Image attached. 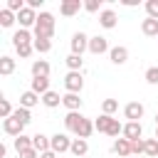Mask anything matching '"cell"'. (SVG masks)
<instances>
[{"label": "cell", "mask_w": 158, "mask_h": 158, "mask_svg": "<svg viewBox=\"0 0 158 158\" xmlns=\"http://www.w3.org/2000/svg\"><path fill=\"white\" fill-rule=\"evenodd\" d=\"M94 128H96L99 133H106V136H118V133H123V126L118 123V118L106 116V114H101V116L94 121Z\"/></svg>", "instance_id": "6da1fadb"}, {"label": "cell", "mask_w": 158, "mask_h": 158, "mask_svg": "<svg viewBox=\"0 0 158 158\" xmlns=\"http://www.w3.org/2000/svg\"><path fill=\"white\" fill-rule=\"evenodd\" d=\"M52 35H54V17L49 12H40L37 15V25H35V37L52 40Z\"/></svg>", "instance_id": "7a4b0ae2"}, {"label": "cell", "mask_w": 158, "mask_h": 158, "mask_svg": "<svg viewBox=\"0 0 158 158\" xmlns=\"http://www.w3.org/2000/svg\"><path fill=\"white\" fill-rule=\"evenodd\" d=\"M64 86H67L69 94H79L81 86H84V77H81V72H69V74L64 77Z\"/></svg>", "instance_id": "3957f363"}, {"label": "cell", "mask_w": 158, "mask_h": 158, "mask_svg": "<svg viewBox=\"0 0 158 158\" xmlns=\"http://www.w3.org/2000/svg\"><path fill=\"white\" fill-rule=\"evenodd\" d=\"M2 131H5L7 136H15V138H17V136H22L25 123H22V121H17L15 116H10V118H5V121H2Z\"/></svg>", "instance_id": "277c9868"}, {"label": "cell", "mask_w": 158, "mask_h": 158, "mask_svg": "<svg viewBox=\"0 0 158 158\" xmlns=\"http://www.w3.org/2000/svg\"><path fill=\"white\" fill-rule=\"evenodd\" d=\"M84 49H89V37L84 32H74L72 35V54H79L81 57Z\"/></svg>", "instance_id": "5b68a950"}, {"label": "cell", "mask_w": 158, "mask_h": 158, "mask_svg": "<svg viewBox=\"0 0 158 158\" xmlns=\"http://www.w3.org/2000/svg\"><path fill=\"white\" fill-rule=\"evenodd\" d=\"M17 22H20V27H22V30H27V27L37 25V15H35V10L27 5L22 12H17Z\"/></svg>", "instance_id": "8992f818"}, {"label": "cell", "mask_w": 158, "mask_h": 158, "mask_svg": "<svg viewBox=\"0 0 158 158\" xmlns=\"http://www.w3.org/2000/svg\"><path fill=\"white\" fill-rule=\"evenodd\" d=\"M52 151L54 153H67V151H72V141L64 133H57V136H52Z\"/></svg>", "instance_id": "52a82bcc"}, {"label": "cell", "mask_w": 158, "mask_h": 158, "mask_svg": "<svg viewBox=\"0 0 158 158\" xmlns=\"http://www.w3.org/2000/svg\"><path fill=\"white\" fill-rule=\"evenodd\" d=\"M141 133H143V128H141L138 121H128V123L123 126V138H128V141H138Z\"/></svg>", "instance_id": "ba28073f"}, {"label": "cell", "mask_w": 158, "mask_h": 158, "mask_svg": "<svg viewBox=\"0 0 158 158\" xmlns=\"http://www.w3.org/2000/svg\"><path fill=\"white\" fill-rule=\"evenodd\" d=\"M32 148H35L37 153L52 151V138H47V136H42V133H35V136H32Z\"/></svg>", "instance_id": "9c48e42d"}, {"label": "cell", "mask_w": 158, "mask_h": 158, "mask_svg": "<svg viewBox=\"0 0 158 158\" xmlns=\"http://www.w3.org/2000/svg\"><path fill=\"white\" fill-rule=\"evenodd\" d=\"M32 42H35V35H32L30 30H22V27H20V30L12 35V44H15V47H20V44H32Z\"/></svg>", "instance_id": "30bf717a"}, {"label": "cell", "mask_w": 158, "mask_h": 158, "mask_svg": "<svg viewBox=\"0 0 158 158\" xmlns=\"http://www.w3.org/2000/svg\"><path fill=\"white\" fill-rule=\"evenodd\" d=\"M123 114H126V118H128V121H138V118L143 116V104H138V101H131V104H126Z\"/></svg>", "instance_id": "8fae6325"}, {"label": "cell", "mask_w": 158, "mask_h": 158, "mask_svg": "<svg viewBox=\"0 0 158 158\" xmlns=\"http://www.w3.org/2000/svg\"><path fill=\"white\" fill-rule=\"evenodd\" d=\"M114 153H118V156H123V158H131V156H133L131 141H128V138H116V141H114Z\"/></svg>", "instance_id": "7c38bea8"}, {"label": "cell", "mask_w": 158, "mask_h": 158, "mask_svg": "<svg viewBox=\"0 0 158 158\" xmlns=\"http://www.w3.org/2000/svg\"><path fill=\"white\" fill-rule=\"evenodd\" d=\"M81 10V2L79 0H64L62 5H59V12L64 15V17H72V15H77Z\"/></svg>", "instance_id": "4fadbf2b"}, {"label": "cell", "mask_w": 158, "mask_h": 158, "mask_svg": "<svg viewBox=\"0 0 158 158\" xmlns=\"http://www.w3.org/2000/svg\"><path fill=\"white\" fill-rule=\"evenodd\" d=\"M116 20H118V17H116V12H114V10H101V12H99V25H101V27H106V30L116 27Z\"/></svg>", "instance_id": "5bb4252c"}, {"label": "cell", "mask_w": 158, "mask_h": 158, "mask_svg": "<svg viewBox=\"0 0 158 158\" xmlns=\"http://www.w3.org/2000/svg\"><path fill=\"white\" fill-rule=\"evenodd\" d=\"M32 91L40 94V96H44L49 91V79L47 77H32Z\"/></svg>", "instance_id": "9a60e30c"}, {"label": "cell", "mask_w": 158, "mask_h": 158, "mask_svg": "<svg viewBox=\"0 0 158 158\" xmlns=\"http://www.w3.org/2000/svg\"><path fill=\"white\" fill-rule=\"evenodd\" d=\"M141 32H143L146 37H158V20L146 17V20L141 22Z\"/></svg>", "instance_id": "2e32d148"}, {"label": "cell", "mask_w": 158, "mask_h": 158, "mask_svg": "<svg viewBox=\"0 0 158 158\" xmlns=\"http://www.w3.org/2000/svg\"><path fill=\"white\" fill-rule=\"evenodd\" d=\"M106 49H109V44H106L104 37H91V40H89V52H91V54H104Z\"/></svg>", "instance_id": "e0dca14e"}, {"label": "cell", "mask_w": 158, "mask_h": 158, "mask_svg": "<svg viewBox=\"0 0 158 158\" xmlns=\"http://www.w3.org/2000/svg\"><path fill=\"white\" fill-rule=\"evenodd\" d=\"M109 57H111L114 64H123L128 59V49L126 47H114V49H109Z\"/></svg>", "instance_id": "ac0fdd59"}, {"label": "cell", "mask_w": 158, "mask_h": 158, "mask_svg": "<svg viewBox=\"0 0 158 158\" xmlns=\"http://www.w3.org/2000/svg\"><path fill=\"white\" fill-rule=\"evenodd\" d=\"M37 101H40V94H35L32 89L20 96V106H22V109H32V106H37Z\"/></svg>", "instance_id": "d6986e66"}, {"label": "cell", "mask_w": 158, "mask_h": 158, "mask_svg": "<svg viewBox=\"0 0 158 158\" xmlns=\"http://www.w3.org/2000/svg\"><path fill=\"white\" fill-rule=\"evenodd\" d=\"M91 131H94V123H91V118H81V123L77 126V131H74V133H77L79 138H84V141H86V138L91 136Z\"/></svg>", "instance_id": "ffe728a7"}, {"label": "cell", "mask_w": 158, "mask_h": 158, "mask_svg": "<svg viewBox=\"0 0 158 158\" xmlns=\"http://www.w3.org/2000/svg\"><path fill=\"white\" fill-rule=\"evenodd\" d=\"M62 104H64L69 111H77V109L81 106V99H79V94H69V91H67V94L62 96Z\"/></svg>", "instance_id": "44dd1931"}, {"label": "cell", "mask_w": 158, "mask_h": 158, "mask_svg": "<svg viewBox=\"0 0 158 158\" xmlns=\"http://www.w3.org/2000/svg\"><path fill=\"white\" fill-rule=\"evenodd\" d=\"M81 118H84V116H81L79 111H69V114L64 116V126H67L69 131H77V126L81 123Z\"/></svg>", "instance_id": "7402d4cb"}, {"label": "cell", "mask_w": 158, "mask_h": 158, "mask_svg": "<svg viewBox=\"0 0 158 158\" xmlns=\"http://www.w3.org/2000/svg\"><path fill=\"white\" fill-rule=\"evenodd\" d=\"M72 153H74L77 158L86 156V153H89V143H86L84 138H74V141H72Z\"/></svg>", "instance_id": "603a6c76"}, {"label": "cell", "mask_w": 158, "mask_h": 158, "mask_svg": "<svg viewBox=\"0 0 158 158\" xmlns=\"http://www.w3.org/2000/svg\"><path fill=\"white\" fill-rule=\"evenodd\" d=\"M32 77H49V64L44 59L32 62Z\"/></svg>", "instance_id": "cb8c5ba5"}, {"label": "cell", "mask_w": 158, "mask_h": 158, "mask_svg": "<svg viewBox=\"0 0 158 158\" xmlns=\"http://www.w3.org/2000/svg\"><path fill=\"white\" fill-rule=\"evenodd\" d=\"M42 104H44V106H49V109H54V106H59V104H62V96H59L57 91H47V94L42 96Z\"/></svg>", "instance_id": "d4e9b609"}, {"label": "cell", "mask_w": 158, "mask_h": 158, "mask_svg": "<svg viewBox=\"0 0 158 158\" xmlns=\"http://www.w3.org/2000/svg\"><path fill=\"white\" fill-rule=\"evenodd\" d=\"M27 148H32V136H17L15 138V151L17 153H22V151H27Z\"/></svg>", "instance_id": "484cf974"}, {"label": "cell", "mask_w": 158, "mask_h": 158, "mask_svg": "<svg viewBox=\"0 0 158 158\" xmlns=\"http://www.w3.org/2000/svg\"><path fill=\"white\" fill-rule=\"evenodd\" d=\"M12 72H15V59H12V57H2V59H0V74L7 77V74H12Z\"/></svg>", "instance_id": "4316f807"}, {"label": "cell", "mask_w": 158, "mask_h": 158, "mask_svg": "<svg viewBox=\"0 0 158 158\" xmlns=\"http://www.w3.org/2000/svg\"><path fill=\"white\" fill-rule=\"evenodd\" d=\"M81 64H84V59H81L79 54H69V57H67V67H69V72H79Z\"/></svg>", "instance_id": "83f0119b"}, {"label": "cell", "mask_w": 158, "mask_h": 158, "mask_svg": "<svg viewBox=\"0 0 158 158\" xmlns=\"http://www.w3.org/2000/svg\"><path fill=\"white\" fill-rule=\"evenodd\" d=\"M15 20H17V17H15V12H10L7 7H5V10H0V25H2V27H10Z\"/></svg>", "instance_id": "f1b7e54d"}, {"label": "cell", "mask_w": 158, "mask_h": 158, "mask_svg": "<svg viewBox=\"0 0 158 158\" xmlns=\"http://www.w3.org/2000/svg\"><path fill=\"white\" fill-rule=\"evenodd\" d=\"M32 47H35L37 52H42V54H44V52H49V49H52V42H49V40H42V37H35Z\"/></svg>", "instance_id": "f546056e"}, {"label": "cell", "mask_w": 158, "mask_h": 158, "mask_svg": "<svg viewBox=\"0 0 158 158\" xmlns=\"http://www.w3.org/2000/svg\"><path fill=\"white\" fill-rule=\"evenodd\" d=\"M146 156H158V138H146V148H143Z\"/></svg>", "instance_id": "4dcf8cb0"}, {"label": "cell", "mask_w": 158, "mask_h": 158, "mask_svg": "<svg viewBox=\"0 0 158 158\" xmlns=\"http://www.w3.org/2000/svg\"><path fill=\"white\" fill-rule=\"evenodd\" d=\"M116 109H118V101H116V99H104V104H101V111H104L106 116H111Z\"/></svg>", "instance_id": "1f68e13d"}, {"label": "cell", "mask_w": 158, "mask_h": 158, "mask_svg": "<svg viewBox=\"0 0 158 158\" xmlns=\"http://www.w3.org/2000/svg\"><path fill=\"white\" fill-rule=\"evenodd\" d=\"M15 111H12V106H10V101L7 99H0V116L2 118H10Z\"/></svg>", "instance_id": "d6a6232c"}, {"label": "cell", "mask_w": 158, "mask_h": 158, "mask_svg": "<svg viewBox=\"0 0 158 158\" xmlns=\"http://www.w3.org/2000/svg\"><path fill=\"white\" fill-rule=\"evenodd\" d=\"M12 116H15L17 121H22L25 126L30 123V109H22V106H20V109H15V114H12Z\"/></svg>", "instance_id": "836d02e7"}, {"label": "cell", "mask_w": 158, "mask_h": 158, "mask_svg": "<svg viewBox=\"0 0 158 158\" xmlns=\"http://www.w3.org/2000/svg\"><path fill=\"white\" fill-rule=\"evenodd\" d=\"M143 77H146V81H148V84H158V67H148Z\"/></svg>", "instance_id": "e575fe53"}, {"label": "cell", "mask_w": 158, "mask_h": 158, "mask_svg": "<svg viewBox=\"0 0 158 158\" xmlns=\"http://www.w3.org/2000/svg\"><path fill=\"white\" fill-rule=\"evenodd\" d=\"M146 10H148V17L158 20V0H148L146 2Z\"/></svg>", "instance_id": "d590c367"}, {"label": "cell", "mask_w": 158, "mask_h": 158, "mask_svg": "<svg viewBox=\"0 0 158 158\" xmlns=\"http://www.w3.org/2000/svg\"><path fill=\"white\" fill-rule=\"evenodd\" d=\"M143 148H146V141H143V138H138V141H131V151H133V156L143 153Z\"/></svg>", "instance_id": "8d00e7d4"}, {"label": "cell", "mask_w": 158, "mask_h": 158, "mask_svg": "<svg viewBox=\"0 0 158 158\" xmlns=\"http://www.w3.org/2000/svg\"><path fill=\"white\" fill-rule=\"evenodd\" d=\"M15 49H17V54H20V57H30L35 47H32V44H20V47H15Z\"/></svg>", "instance_id": "74e56055"}, {"label": "cell", "mask_w": 158, "mask_h": 158, "mask_svg": "<svg viewBox=\"0 0 158 158\" xmlns=\"http://www.w3.org/2000/svg\"><path fill=\"white\" fill-rule=\"evenodd\" d=\"M84 7H86L89 12H96V10L101 7V2H99V0H89V2H84Z\"/></svg>", "instance_id": "f35d334b"}, {"label": "cell", "mask_w": 158, "mask_h": 158, "mask_svg": "<svg viewBox=\"0 0 158 158\" xmlns=\"http://www.w3.org/2000/svg\"><path fill=\"white\" fill-rule=\"evenodd\" d=\"M20 158H40V153H37L35 148H27V151H22V153H20Z\"/></svg>", "instance_id": "ab89813d"}, {"label": "cell", "mask_w": 158, "mask_h": 158, "mask_svg": "<svg viewBox=\"0 0 158 158\" xmlns=\"http://www.w3.org/2000/svg\"><path fill=\"white\" fill-rule=\"evenodd\" d=\"M40 158H57V153L54 151H44V153H40Z\"/></svg>", "instance_id": "60d3db41"}, {"label": "cell", "mask_w": 158, "mask_h": 158, "mask_svg": "<svg viewBox=\"0 0 158 158\" xmlns=\"http://www.w3.org/2000/svg\"><path fill=\"white\" fill-rule=\"evenodd\" d=\"M40 5H42V0H30V7H32V10H37Z\"/></svg>", "instance_id": "b9f144b4"}, {"label": "cell", "mask_w": 158, "mask_h": 158, "mask_svg": "<svg viewBox=\"0 0 158 158\" xmlns=\"http://www.w3.org/2000/svg\"><path fill=\"white\" fill-rule=\"evenodd\" d=\"M5 156H7V146H5V143H0V158H5Z\"/></svg>", "instance_id": "7bdbcfd3"}, {"label": "cell", "mask_w": 158, "mask_h": 158, "mask_svg": "<svg viewBox=\"0 0 158 158\" xmlns=\"http://www.w3.org/2000/svg\"><path fill=\"white\" fill-rule=\"evenodd\" d=\"M156 126H158V114H156Z\"/></svg>", "instance_id": "ee69618b"}, {"label": "cell", "mask_w": 158, "mask_h": 158, "mask_svg": "<svg viewBox=\"0 0 158 158\" xmlns=\"http://www.w3.org/2000/svg\"><path fill=\"white\" fill-rule=\"evenodd\" d=\"M156 138H158V126H156Z\"/></svg>", "instance_id": "f6af8a7d"}, {"label": "cell", "mask_w": 158, "mask_h": 158, "mask_svg": "<svg viewBox=\"0 0 158 158\" xmlns=\"http://www.w3.org/2000/svg\"><path fill=\"white\" fill-rule=\"evenodd\" d=\"M131 158H136V156H131Z\"/></svg>", "instance_id": "bcb514c9"}]
</instances>
